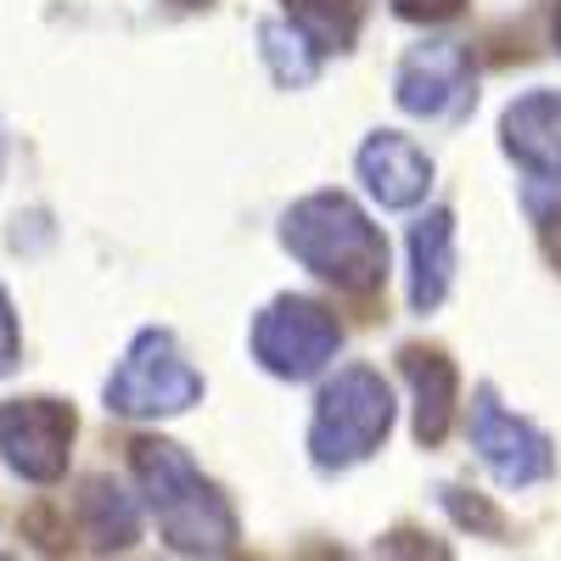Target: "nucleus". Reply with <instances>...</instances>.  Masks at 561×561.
<instances>
[{"mask_svg":"<svg viewBox=\"0 0 561 561\" xmlns=\"http://www.w3.org/2000/svg\"><path fill=\"white\" fill-rule=\"evenodd\" d=\"M135 483L158 517V534L174 556H230L237 550V511L197 472V460L169 438H135L129 444Z\"/></svg>","mask_w":561,"mask_h":561,"instance_id":"1","label":"nucleus"},{"mask_svg":"<svg viewBox=\"0 0 561 561\" xmlns=\"http://www.w3.org/2000/svg\"><path fill=\"white\" fill-rule=\"evenodd\" d=\"M280 242L309 275H320L337 293L365 298L388 280V237L343 192H309L304 203H293L280 219Z\"/></svg>","mask_w":561,"mask_h":561,"instance_id":"2","label":"nucleus"},{"mask_svg":"<svg viewBox=\"0 0 561 561\" xmlns=\"http://www.w3.org/2000/svg\"><path fill=\"white\" fill-rule=\"evenodd\" d=\"M393 433V393L382 370L370 365H343L314 399L309 421V455L320 472H348V466L370 460Z\"/></svg>","mask_w":561,"mask_h":561,"instance_id":"3","label":"nucleus"},{"mask_svg":"<svg viewBox=\"0 0 561 561\" xmlns=\"http://www.w3.org/2000/svg\"><path fill=\"white\" fill-rule=\"evenodd\" d=\"M102 399H107L113 415L158 421V415L192 410L203 399V377L185 365V354L174 348V337L163 332V325H147V332L129 343V354L118 359V370L107 377Z\"/></svg>","mask_w":561,"mask_h":561,"instance_id":"4","label":"nucleus"},{"mask_svg":"<svg viewBox=\"0 0 561 561\" xmlns=\"http://www.w3.org/2000/svg\"><path fill=\"white\" fill-rule=\"evenodd\" d=\"M337 348H343V325H337L332 309L314 304V298L280 293L253 320V359L280 382L320 377V370L337 359Z\"/></svg>","mask_w":561,"mask_h":561,"instance_id":"5","label":"nucleus"},{"mask_svg":"<svg viewBox=\"0 0 561 561\" xmlns=\"http://www.w3.org/2000/svg\"><path fill=\"white\" fill-rule=\"evenodd\" d=\"M79 421L62 399H7L0 404V455L28 483H57L68 472Z\"/></svg>","mask_w":561,"mask_h":561,"instance_id":"6","label":"nucleus"},{"mask_svg":"<svg viewBox=\"0 0 561 561\" xmlns=\"http://www.w3.org/2000/svg\"><path fill=\"white\" fill-rule=\"evenodd\" d=\"M472 449L483 455V466L505 483V489H534L556 472V449L539 427H528L523 415H511L494 388L478 393L472 404Z\"/></svg>","mask_w":561,"mask_h":561,"instance_id":"7","label":"nucleus"},{"mask_svg":"<svg viewBox=\"0 0 561 561\" xmlns=\"http://www.w3.org/2000/svg\"><path fill=\"white\" fill-rule=\"evenodd\" d=\"M393 96L415 118H460L472 107V51L460 39H427L399 62L393 73Z\"/></svg>","mask_w":561,"mask_h":561,"instance_id":"8","label":"nucleus"},{"mask_svg":"<svg viewBox=\"0 0 561 561\" xmlns=\"http://www.w3.org/2000/svg\"><path fill=\"white\" fill-rule=\"evenodd\" d=\"M500 147L534 180L561 185V90H528L500 118Z\"/></svg>","mask_w":561,"mask_h":561,"instance_id":"9","label":"nucleus"},{"mask_svg":"<svg viewBox=\"0 0 561 561\" xmlns=\"http://www.w3.org/2000/svg\"><path fill=\"white\" fill-rule=\"evenodd\" d=\"M354 163H359L365 192L377 197L382 208H415L421 197H427V185H433V158L399 129H377L359 147Z\"/></svg>","mask_w":561,"mask_h":561,"instance_id":"10","label":"nucleus"},{"mask_svg":"<svg viewBox=\"0 0 561 561\" xmlns=\"http://www.w3.org/2000/svg\"><path fill=\"white\" fill-rule=\"evenodd\" d=\"M399 365H404L410 393H415V444L438 449L444 433H449V421H455V393H460L455 365H449V354L421 348V343L399 348Z\"/></svg>","mask_w":561,"mask_h":561,"instance_id":"11","label":"nucleus"},{"mask_svg":"<svg viewBox=\"0 0 561 561\" xmlns=\"http://www.w3.org/2000/svg\"><path fill=\"white\" fill-rule=\"evenodd\" d=\"M449 280H455V214L433 208L410 230V309L433 314L449 298Z\"/></svg>","mask_w":561,"mask_h":561,"instance_id":"12","label":"nucleus"},{"mask_svg":"<svg viewBox=\"0 0 561 561\" xmlns=\"http://www.w3.org/2000/svg\"><path fill=\"white\" fill-rule=\"evenodd\" d=\"M79 523H84V534H90V545H96V550H129V545L140 539V511H135V500H129L118 483H107V478H90V483H84V494H79Z\"/></svg>","mask_w":561,"mask_h":561,"instance_id":"13","label":"nucleus"},{"mask_svg":"<svg viewBox=\"0 0 561 561\" xmlns=\"http://www.w3.org/2000/svg\"><path fill=\"white\" fill-rule=\"evenodd\" d=\"M259 51H264L275 84H287V90H304L320 73V45L298 23H264L259 28Z\"/></svg>","mask_w":561,"mask_h":561,"instance_id":"14","label":"nucleus"},{"mask_svg":"<svg viewBox=\"0 0 561 561\" xmlns=\"http://www.w3.org/2000/svg\"><path fill=\"white\" fill-rule=\"evenodd\" d=\"M287 12L320 51H348L365 18V0H287Z\"/></svg>","mask_w":561,"mask_h":561,"instance_id":"15","label":"nucleus"},{"mask_svg":"<svg viewBox=\"0 0 561 561\" xmlns=\"http://www.w3.org/2000/svg\"><path fill=\"white\" fill-rule=\"evenodd\" d=\"M444 505L455 511V523H460V528H478V534H500V528H505V523L494 517V505H483L478 494L466 500V489H444Z\"/></svg>","mask_w":561,"mask_h":561,"instance_id":"16","label":"nucleus"},{"mask_svg":"<svg viewBox=\"0 0 561 561\" xmlns=\"http://www.w3.org/2000/svg\"><path fill=\"white\" fill-rule=\"evenodd\" d=\"M460 7L466 0H393V12L404 23H449V18H460Z\"/></svg>","mask_w":561,"mask_h":561,"instance_id":"17","label":"nucleus"},{"mask_svg":"<svg viewBox=\"0 0 561 561\" xmlns=\"http://www.w3.org/2000/svg\"><path fill=\"white\" fill-rule=\"evenodd\" d=\"M18 348H23V337H18V314H12V298H7V287H0V377L18 365Z\"/></svg>","mask_w":561,"mask_h":561,"instance_id":"18","label":"nucleus"},{"mask_svg":"<svg viewBox=\"0 0 561 561\" xmlns=\"http://www.w3.org/2000/svg\"><path fill=\"white\" fill-rule=\"evenodd\" d=\"M539 242H545V253H550V264L561 270V203L539 214Z\"/></svg>","mask_w":561,"mask_h":561,"instance_id":"19","label":"nucleus"},{"mask_svg":"<svg viewBox=\"0 0 561 561\" xmlns=\"http://www.w3.org/2000/svg\"><path fill=\"white\" fill-rule=\"evenodd\" d=\"M550 34H556V51H561V0H556V18H550Z\"/></svg>","mask_w":561,"mask_h":561,"instance_id":"20","label":"nucleus"},{"mask_svg":"<svg viewBox=\"0 0 561 561\" xmlns=\"http://www.w3.org/2000/svg\"><path fill=\"white\" fill-rule=\"evenodd\" d=\"M0 174H7V129H0Z\"/></svg>","mask_w":561,"mask_h":561,"instance_id":"21","label":"nucleus"},{"mask_svg":"<svg viewBox=\"0 0 561 561\" xmlns=\"http://www.w3.org/2000/svg\"><path fill=\"white\" fill-rule=\"evenodd\" d=\"M174 7H208V0H174Z\"/></svg>","mask_w":561,"mask_h":561,"instance_id":"22","label":"nucleus"}]
</instances>
